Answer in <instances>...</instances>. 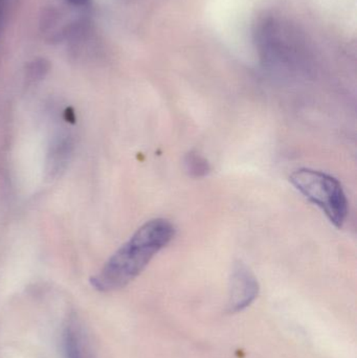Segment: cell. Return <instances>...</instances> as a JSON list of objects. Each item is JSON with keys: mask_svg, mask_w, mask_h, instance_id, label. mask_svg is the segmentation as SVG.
Masks as SVG:
<instances>
[{"mask_svg": "<svg viewBox=\"0 0 357 358\" xmlns=\"http://www.w3.org/2000/svg\"><path fill=\"white\" fill-rule=\"evenodd\" d=\"M289 180L312 203L318 206L333 225L343 227L348 215V201L341 182L324 172L300 169Z\"/></svg>", "mask_w": 357, "mask_h": 358, "instance_id": "cell-2", "label": "cell"}, {"mask_svg": "<svg viewBox=\"0 0 357 358\" xmlns=\"http://www.w3.org/2000/svg\"><path fill=\"white\" fill-rule=\"evenodd\" d=\"M259 294V284L247 265L235 263L231 277L228 311L239 313L249 306Z\"/></svg>", "mask_w": 357, "mask_h": 358, "instance_id": "cell-3", "label": "cell"}, {"mask_svg": "<svg viewBox=\"0 0 357 358\" xmlns=\"http://www.w3.org/2000/svg\"><path fill=\"white\" fill-rule=\"evenodd\" d=\"M184 165H186L187 171L193 178H203V176H207L210 171V166L207 162L195 152H190L187 155Z\"/></svg>", "mask_w": 357, "mask_h": 358, "instance_id": "cell-5", "label": "cell"}, {"mask_svg": "<svg viewBox=\"0 0 357 358\" xmlns=\"http://www.w3.org/2000/svg\"><path fill=\"white\" fill-rule=\"evenodd\" d=\"M65 358H90L83 330L75 320H69L63 334Z\"/></svg>", "mask_w": 357, "mask_h": 358, "instance_id": "cell-4", "label": "cell"}, {"mask_svg": "<svg viewBox=\"0 0 357 358\" xmlns=\"http://www.w3.org/2000/svg\"><path fill=\"white\" fill-rule=\"evenodd\" d=\"M174 235L175 227L167 219H153L145 223L92 278V287L100 292L125 287L172 241Z\"/></svg>", "mask_w": 357, "mask_h": 358, "instance_id": "cell-1", "label": "cell"}, {"mask_svg": "<svg viewBox=\"0 0 357 358\" xmlns=\"http://www.w3.org/2000/svg\"><path fill=\"white\" fill-rule=\"evenodd\" d=\"M67 1L71 2V3L75 4V6H84V4L87 3L89 0H67Z\"/></svg>", "mask_w": 357, "mask_h": 358, "instance_id": "cell-6", "label": "cell"}]
</instances>
